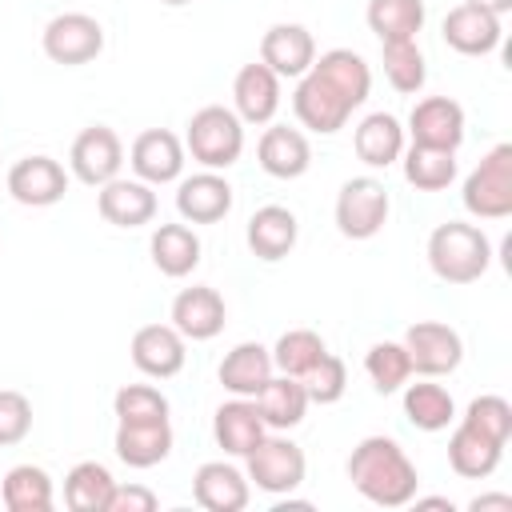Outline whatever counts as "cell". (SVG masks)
I'll list each match as a JSON object with an SVG mask.
<instances>
[{"instance_id":"2e32d148","label":"cell","mask_w":512,"mask_h":512,"mask_svg":"<svg viewBox=\"0 0 512 512\" xmlns=\"http://www.w3.org/2000/svg\"><path fill=\"white\" fill-rule=\"evenodd\" d=\"M132 364L144 376H176L184 368V336L172 324H144L132 336Z\"/></svg>"},{"instance_id":"d4e9b609","label":"cell","mask_w":512,"mask_h":512,"mask_svg":"<svg viewBox=\"0 0 512 512\" xmlns=\"http://www.w3.org/2000/svg\"><path fill=\"white\" fill-rule=\"evenodd\" d=\"M172 452V424L168 420H144V424H120L116 428V456L128 468H152Z\"/></svg>"},{"instance_id":"4dcf8cb0","label":"cell","mask_w":512,"mask_h":512,"mask_svg":"<svg viewBox=\"0 0 512 512\" xmlns=\"http://www.w3.org/2000/svg\"><path fill=\"white\" fill-rule=\"evenodd\" d=\"M352 148H356V156H360L364 164L384 168V164H392V160L400 156V148H404V132H400L396 116H388V112H372V116H364V120L356 124Z\"/></svg>"},{"instance_id":"3957f363","label":"cell","mask_w":512,"mask_h":512,"mask_svg":"<svg viewBox=\"0 0 512 512\" xmlns=\"http://www.w3.org/2000/svg\"><path fill=\"white\" fill-rule=\"evenodd\" d=\"M188 148H192V156L204 168H228V164H236V156L244 148L240 116L232 108H224V104H204L188 120Z\"/></svg>"},{"instance_id":"f35d334b","label":"cell","mask_w":512,"mask_h":512,"mask_svg":"<svg viewBox=\"0 0 512 512\" xmlns=\"http://www.w3.org/2000/svg\"><path fill=\"white\" fill-rule=\"evenodd\" d=\"M364 368H368V376H372V384H376V392H396L404 380H408V372H412V360H408V352H404V344H392V340H384V344H372L368 348V356H364Z\"/></svg>"},{"instance_id":"ba28073f","label":"cell","mask_w":512,"mask_h":512,"mask_svg":"<svg viewBox=\"0 0 512 512\" xmlns=\"http://www.w3.org/2000/svg\"><path fill=\"white\" fill-rule=\"evenodd\" d=\"M248 476L264 492H292L304 480V452L284 436H264L248 452Z\"/></svg>"},{"instance_id":"c3c4849f","label":"cell","mask_w":512,"mask_h":512,"mask_svg":"<svg viewBox=\"0 0 512 512\" xmlns=\"http://www.w3.org/2000/svg\"><path fill=\"white\" fill-rule=\"evenodd\" d=\"M164 4H192V0H164Z\"/></svg>"},{"instance_id":"7c38bea8","label":"cell","mask_w":512,"mask_h":512,"mask_svg":"<svg viewBox=\"0 0 512 512\" xmlns=\"http://www.w3.org/2000/svg\"><path fill=\"white\" fill-rule=\"evenodd\" d=\"M292 108H296L300 124L312 128V132H336V128H344V120H348V112H352V104H348L320 72H312V68H308V76L296 84Z\"/></svg>"},{"instance_id":"d6a6232c","label":"cell","mask_w":512,"mask_h":512,"mask_svg":"<svg viewBox=\"0 0 512 512\" xmlns=\"http://www.w3.org/2000/svg\"><path fill=\"white\" fill-rule=\"evenodd\" d=\"M0 500H4L8 512H48L52 508V480L36 464H16L4 476Z\"/></svg>"},{"instance_id":"8fae6325","label":"cell","mask_w":512,"mask_h":512,"mask_svg":"<svg viewBox=\"0 0 512 512\" xmlns=\"http://www.w3.org/2000/svg\"><path fill=\"white\" fill-rule=\"evenodd\" d=\"M124 164V144L108 124H92L72 140V172L84 184H108Z\"/></svg>"},{"instance_id":"ee69618b","label":"cell","mask_w":512,"mask_h":512,"mask_svg":"<svg viewBox=\"0 0 512 512\" xmlns=\"http://www.w3.org/2000/svg\"><path fill=\"white\" fill-rule=\"evenodd\" d=\"M152 508H156V496L144 484H116L112 488L108 512H152Z\"/></svg>"},{"instance_id":"30bf717a","label":"cell","mask_w":512,"mask_h":512,"mask_svg":"<svg viewBox=\"0 0 512 512\" xmlns=\"http://www.w3.org/2000/svg\"><path fill=\"white\" fill-rule=\"evenodd\" d=\"M8 192H12V200H20L28 208H48V204L64 200L68 176L52 156H20L8 168Z\"/></svg>"},{"instance_id":"44dd1931","label":"cell","mask_w":512,"mask_h":512,"mask_svg":"<svg viewBox=\"0 0 512 512\" xmlns=\"http://www.w3.org/2000/svg\"><path fill=\"white\" fill-rule=\"evenodd\" d=\"M212 436H216V444H220L224 452H232V456H248V452L264 440L260 408H256L252 400H244V396L220 404L216 416H212Z\"/></svg>"},{"instance_id":"484cf974","label":"cell","mask_w":512,"mask_h":512,"mask_svg":"<svg viewBox=\"0 0 512 512\" xmlns=\"http://www.w3.org/2000/svg\"><path fill=\"white\" fill-rule=\"evenodd\" d=\"M500 448H504L500 440H492V436H484L480 428H472V424L460 420V428H456L452 440H448V464H452L456 476L484 480V476L496 472V464H500Z\"/></svg>"},{"instance_id":"60d3db41","label":"cell","mask_w":512,"mask_h":512,"mask_svg":"<svg viewBox=\"0 0 512 512\" xmlns=\"http://www.w3.org/2000/svg\"><path fill=\"white\" fill-rule=\"evenodd\" d=\"M120 424H144V420H168V400L152 384H124L112 400Z\"/></svg>"},{"instance_id":"7402d4cb","label":"cell","mask_w":512,"mask_h":512,"mask_svg":"<svg viewBox=\"0 0 512 512\" xmlns=\"http://www.w3.org/2000/svg\"><path fill=\"white\" fill-rule=\"evenodd\" d=\"M232 100L244 120L264 124V120H272V112L280 104V76L268 64H244L232 80Z\"/></svg>"},{"instance_id":"603a6c76","label":"cell","mask_w":512,"mask_h":512,"mask_svg":"<svg viewBox=\"0 0 512 512\" xmlns=\"http://www.w3.org/2000/svg\"><path fill=\"white\" fill-rule=\"evenodd\" d=\"M256 156H260V168H264L268 176H276V180H292V176H300V172L308 168L312 148H308L304 132L288 128V124H272V128H264Z\"/></svg>"},{"instance_id":"ac0fdd59","label":"cell","mask_w":512,"mask_h":512,"mask_svg":"<svg viewBox=\"0 0 512 512\" xmlns=\"http://www.w3.org/2000/svg\"><path fill=\"white\" fill-rule=\"evenodd\" d=\"M132 168L148 184H168L184 168V148L168 128H144L132 140Z\"/></svg>"},{"instance_id":"cb8c5ba5","label":"cell","mask_w":512,"mask_h":512,"mask_svg":"<svg viewBox=\"0 0 512 512\" xmlns=\"http://www.w3.org/2000/svg\"><path fill=\"white\" fill-rule=\"evenodd\" d=\"M296 232H300V228H296V216H292L284 204H264V208H256L252 220H248V248H252V256H260V260H280V256L292 252Z\"/></svg>"},{"instance_id":"7dc6e473","label":"cell","mask_w":512,"mask_h":512,"mask_svg":"<svg viewBox=\"0 0 512 512\" xmlns=\"http://www.w3.org/2000/svg\"><path fill=\"white\" fill-rule=\"evenodd\" d=\"M464 4H476V8H488V12H496V16L512 8V0H464Z\"/></svg>"},{"instance_id":"9a60e30c","label":"cell","mask_w":512,"mask_h":512,"mask_svg":"<svg viewBox=\"0 0 512 512\" xmlns=\"http://www.w3.org/2000/svg\"><path fill=\"white\" fill-rule=\"evenodd\" d=\"M316 60L312 32L300 24H272L260 40V64H268L276 76H304Z\"/></svg>"},{"instance_id":"bcb514c9","label":"cell","mask_w":512,"mask_h":512,"mask_svg":"<svg viewBox=\"0 0 512 512\" xmlns=\"http://www.w3.org/2000/svg\"><path fill=\"white\" fill-rule=\"evenodd\" d=\"M416 508H424V512H452V500H444V496H424V500H416Z\"/></svg>"},{"instance_id":"5b68a950","label":"cell","mask_w":512,"mask_h":512,"mask_svg":"<svg viewBox=\"0 0 512 512\" xmlns=\"http://www.w3.org/2000/svg\"><path fill=\"white\" fill-rule=\"evenodd\" d=\"M388 220V188L372 176H352L336 196V228L348 240H368Z\"/></svg>"},{"instance_id":"8d00e7d4","label":"cell","mask_w":512,"mask_h":512,"mask_svg":"<svg viewBox=\"0 0 512 512\" xmlns=\"http://www.w3.org/2000/svg\"><path fill=\"white\" fill-rule=\"evenodd\" d=\"M384 76L396 92H420L424 88V52L416 40H384Z\"/></svg>"},{"instance_id":"7bdbcfd3","label":"cell","mask_w":512,"mask_h":512,"mask_svg":"<svg viewBox=\"0 0 512 512\" xmlns=\"http://www.w3.org/2000/svg\"><path fill=\"white\" fill-rule=\"evenodd\" d=\"M32 428V404L24 392L16 388H0V448L4 444H20Z\"/></svg>"},{"instance_id":"836d02e7","label":"cell","mask_w":512,"mask_h":512,"mask_svg":"<svg viewBox=\"0 0 512 512\" xmlns=\"http://www.w3.org/2000/svg\"><path fill=\"white\" fill-rule=\"evenodd\" d=\"M368 28L384 40H416L424 28V0H368Z\"/></svg>"},{"instance_id":"52a82bcc","label":"cell","mask_w":512,"mask_h":512,"mask_svg":"<svg viewBox=\"0 0 512 512\" xmlns=\"http://www.w3.org/2000/svg\"><path fill=\"white\" fill-rule=\"evenodd\" d=\"M404 352H408V360H412L416 372H424V376H444V372H452V368L460 364L464 344H460V332H456V328H448V324H440V320H420V324L408 328Z\"/></svg>"},{"instance_id":"f6af8a7d","label":"cell","mask_w":512,"mask_h":512,"mask_svg":"<svg viewBox=\"0 0 512 512\" xmlns=\"http://www.w3.org/2000/svg\"><path fill=\"white\" fill-rule=\"evenodd\" d=\"M468 508L472 512H512V496H476Z\"/></svg>"},{"instance_id":"4316f807","label":"cell","mask_w":512,"mask_h":512,"mask_svg":"<svg viewBox=\"0 0 512 512\" xmlns=\"http://www.w3.org/2000/svg\"><path fill=\"white\" fill-rule=\"evenodd\" d=\"M268 380H272V352L264 344L244 340L220 360V384L236 396H256Z\"/></svg>"},{"instance_id":"5bb4252c","label":"cell","mask_w":512,"mask_h":512,"mask_svg":"<svg viewBox=\"0 0 512 512\" xmlns=\"http://www.w3.org/2000/svg\"><path fill=\"white\" fill-rule=\"evenodd\" d=\"M444 44L464 56H484L500 44V16L476 4H456L444 16Z\"/></svg>"},{"instance_id":"1f68e13d","label":"cell","mask_w":512,"mask_h":512,"mask_svg":"<svg viewBox=\"0 0 512 512\" xmlns=\"http://www.w3.org/2000/svg\"><path fill=\"white\" fill-rule=\"evenodd\" d=\"M112 488H116L112 472L104 464H96V460H84L64 480V504L72 512H108Z\"/></svg>"},{"instance_id":"7a4b0ae2","label":"cell","mask_w":512,"mask_h":512,"mask_svg":"<svg viewBox=\"0 0 512 512\" xmlns=\"http://www.w3.org/2000/svg\"><path fill=\"white\" fill-rule=\"evenodd\" d=\"M428 264L448 284H472L488 272L492 244L476 224L448 220V224H436L428 236Z\"/></svg>"},{"instance_id":"d590c367","label":"cell","mask_w":512,"mask_h":512,"mask_svg":"<svg viewBox=\"0 0 512 512\" xmlns=\"http://www.w3.org/2000/svg\"><path fill=\"white\" fill-rule=\"evenodd\" d=\"M404 416L424 428V432H440L452 420V396L440 384H408L404 392Z\"/></svg>"},{"instance_id":"f1b7e54d","label":"cell","mask_w":512,"mask_h":512,"mask_svg":"<svg viewBox=\"0 0 512 512\" xmlns=\"http://www.w3.org/2000/svg\"><path fill=\"white\" fill-rule=\"evenodd\" d=\"M312 72H320V76H324V80H328L352 108L368 100L372 72H368V64H364L352 48H332V52H324L320 60H312Z\"/></svg>"},{"instance_id":"6da1fadb","label":"cell","mask_w":512,"mask_h":512,"mask_svg":"<svg viewBox=\"0 0 512 512\" xmlns=\"http://www.w3.org/2000/svg\"><path fill=\"white\" fill-rule=\"evenodd\" d=\"M348 480L364 500L384 504V508H400L416 496V464L388 436H368L352 448Z\"/></svg>"},{"instance_id":"277c9868","label":"cell","mask_w":512,"mask_h":512,"mask_svg":"<svg viewBox=\"0 0 512 512\" xmlns=\"http://www.w3.org/2000/svg\"><path fill=\"white\" fill-rule=\"evenodd\" d=\"M464 208L484 220L512 212V144H496L464 180Z\"/></svg>"},{"instance_id":"4fadbf2b","label":"cell","mask_w":512,"mask_h":512,"mask_svg":"<svg viewBox=\"0 0 512 512\" xmlns=\"http://www.w3.org/2000/svg\"><path fill=\"white\" fill-rule=\"evenodd\" d=\"M172 328L188 340H212L224 328V300L208 284L180 288L172 300Z\"/></svg>"},{"instance_id":"e0dca14e","label":"cell","mask_w":512,"mask_h":512,"mask_svg":"<svg viewBox=\"0 0 512 512\" xmlns=\"http://www.w3.org/2000/svg\"><path fill=\"white\" fill-rule=\"evenodd\" d=\"M96 208L108 224L116 228H140L156 216V192L140 180H108L100 184V196H96Z\"/></svg>"},{"instance_id":"9c48e42d","label":"cell","mask_w":512,"mask_h":512,"mask_svg":"<svg viewBox=\"0 0 512 512\" xmlns=\"http://www.w3.org/2000/svg\"><path fill=\"white\" fill-rule=\"evenodd\" d=\"M408 128H412V144L456 152L460 140H464V108L452 96H424L412 108Z\"/></svg>"},{"instance_id":"ab89813d","label":"cell","mask_w":512,"mask_h":512,"mask_svg":"<svg viewBox=\"0 0 512 512\" xmlns=\"http://www.w3.org/2000/svg\"><path fill=\"white\" fill-rule=\"evenodd\" d=\"M296 380L304 384L308 404H336V400L344 396L348 368H344V360H340V356H332V352L324 348V352H320V360H316L304 376H296Z\"/></svg>"},{"instance_id":"83f0119b","label":"cell","mask_w":512,"mask_h":512,"mask_svg":"<svg viewBox=\"0 0 512 512\" xmlns=\"http://www.w3.org/2000/svg\"><path fill=\"white\" fill-rule=\"evenodd\" d=\"M148 248H152V264L164 276H172V280L188 276L200 264V240H196V232L188 224H160L152 232V244Z\"/></svg>"},{"instance_id":"74e56055","label":"cell","mask_w":512,"mask_h":512,"mask_svg":"<svg viewBox=\"0 0 512 512\" xmlns=\"http://www.w3.org/2000/svg\"><path fill=\"white\" fill-rule=\"evenodd\" d=\"M324 352V340L312 332V328H292L276 340L272 348V364L284 372V376H304Z\"/></svg>"},{"instance_id":"8992f818","label":"cell","mask_w":512,"mask_h":512,"mask_svg":"<svg viewBox=\"0 0 512 512\" xmlns=\"http://www.w3.org/2000/svg\"><path fill=\"white\" fill-rule=\"evenodd\" d=\"M104 48V28L88 12H60L44 28V56L56 64H88Z\"/></svg>"},{"instance_id":"ffe728a7","label":"cell","mask_w":512,"mask_h":512,"mask_svg":"<svg viewBox=\"0 0 512 512\" xmlns=\"http://www.w3.org/2000/svg\"><path fill=\"white\" fill-rule=\"evenodd\" d=\"M176 208L192 224H216L232 208V184L224 176H216V172L188 176L180 184V192H176Z\"/></svg>"},{"instance_id":"b9f144b4","label":"cell","mask_w":512,"mask_h":512,"mask_svg":"<svg viewBox=\"0 0 512 512\" xmlns=\"http://www.w3.org/2000/svg\"><path fill=\"white\" fill-rule=\"evenodd\" d=\"M464 424H472L484 436L508 444V436H512V404L504 396H476L468 404V412H464Z\"/></svg>"},{"instance_id":"d6986e66","label":"cell","mask_w":512,"mask_h":512,"mask_svg":"<svg viewBox=\"0 0 512 512\" xmlns=\"http://www.w3.org/2000/svg\"><path fill=\"white\" fill-rule=\"evenodd\" d=\"M192 496H196V504L208 508V512H240V508L248 504V480H244L232 464L208 460V464H200L196 476H192Z\"/></svg>"},{"instance_id":"f546056e","label":"cell","mask_w":512,"mask_h":512,"mask_svg":"<svg viewBox=\"0 0 512 512\" xmlns=\"http://www.w3.org/2000/svg\"><path fill=\"white\" fill-rule=\"evenodd\" d=\"M256 408H260L264 428H296L308 412V392L296 376H280L256 392Z\"/></svg>"},{"instance_id":"e575fe53","label":"cell","mask_w":512,"mask_h":512,"mask_svg":"<svg viewBox=\"0 0 512 512\" xmlns=\"http://www.w3.org/2000/svg\"><path fill=\"white\" fill-rule=\"evenodd\" d=\"M404 176L408 184L424 188V192H440L452 184L456 176V152H440V148H420L412 144L404 156Z\"/></svg>"}]
</instances>
